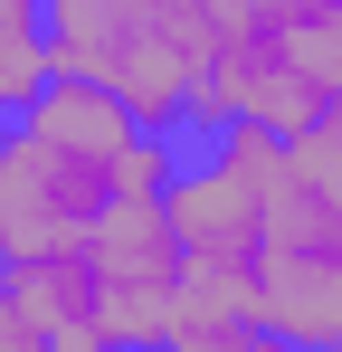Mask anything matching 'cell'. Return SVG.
<instances>
[{"mask_svg": "<svg viewBox=\"0 0 342 352\" xmlns=\"http://www.w3.org/2000/svg\"><path fill=\"white\" fill-rule=\"evenodd\" d=\"M38 19H48L57 76H86V86L124 96L143 124L190 133L200 76L219 58L209 0H38Z\"/></svg>", "mask_w": 342, "mask_h": 352, "instance_id": "1", "label": "cell"}, {"mask_svg": "<svg viewBox=\"0 0 342 352\" xmlns=\"http://www.w3.org/2000/svg\"><path fill=\"white\" fill-rule=\"evenodd\" d=\"M114 200H124V153L76 143V133H48V124H29V115L0 124V257L86 248Z\"/></svg>", "mask_w": 342, "mask_h": 352, "instance_id": "2", "label": "cell"}, {"mask_svg": "<svg viewBox=\"0 0 342 352\" xmlns=\"http://www.w3.org/2000/svg\"><path fill=\"white\" fill-rule=\"evenodd\" d=\"M257 314L266 343H342V210L304 172L276 181L266 238H257Z\"/></svg>", "mask_w": 342, "mask_h": 352, "instance_id": "3", "label": "cell"}, {"mask_svg": "<svg viewBox=\"0 0 342 352\" xmlns=\"http://www.w3.org/2000/svg\"><path fill=\"white\" fill-rule=\"evenodd\" d=\"M86 267H95V305H105V343H171L181 238H171L162 190H124L86 238Z\"/></svg>", "mask_w": 342, "mask_h": 352, "instance_id": "4", "label": "cell"}, {"mask_svg": "<svg viewBox=\"0 0 342 352\" xmlns=\"http://www.w3.org/2000/svg\"><path fill=\"white\" fill-rule=\"evenodd\" d=\"M323 105H333V96L314 86V67L295 58V29H285V38H219L190 124H266V133H304Z\"/></svg>", "mask_w": 342, "mask_h": 352, "instance_id": "5", "label": "cell"}, {"mask_svg": "<svg viewBox=\"0 0 342 352\" xmlns=\"http://www.w3.org/2000/svg\"><path fill=\"white\" fill-rule=\"evenodd\" d=\"M247 343H266V314H257V267L181 257V295H171V352H247Z\"/></svg>", "mask_w": 342, "mask_h": 352, "instance_id": "6", "label": "cell"}, {"mask_svg": "<svg viewBox=\"0 0 342 352\" xmlns=\"http://www.w3.org/2000/svg\"><path fill=\"white\" fill-rule=\"evenodd\" d=\"M0 267H10V286H19V305H29V324H38L48 352H105V305H95V267H86V248L0 257Z\"/></svg>", "mask_w": 342, "mask_h": 352, "instance_id": "7", "label": "cell"}, {"mask_svg": "<svg viewBox=\"0 0 342 352\" xmlns=\"http://www.w3.org/2000/svg\"><path fill=\"white\" fill-rule=\"evenodd\" d=\"M323 0H209V19H219V38H285V29H304Z\"/></svg>", "mask_w": 342, "mask_h": 352, "instance_id": "8", "label": "cell"}, {"mask_svg": "<svg viewBox=\"0 0 342 352\" xmlns=\"http://www.w3.org/2000/svg\"><path fill=\"white\" fill-rule=\"evenodd\" d=\"M0 352H38V324H29V305L10 286V267H0Z\"/></svg>", "mask_w": 342, "mask_h": 352, "instance_id": "9", "label": "cell"}, {"mask_svg": "<svg viewBox=\"0 0 342 352\" xmlns=\"http://www.w3.org/2000/svg\"><path fill=\"white\" fill-rule=\"evenodd\" d=\"M0 124H10V105H0Z\"/></svg>", "mask_w": 342, "mask_h": 352, "instance_id": "10", "label": "cell"}]
</instances>
